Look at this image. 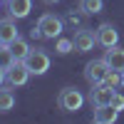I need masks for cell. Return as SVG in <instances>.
<instances>
[{
	"instance_id": "cell-1",
	"label": "cell",
	"mask_w": 124,
	"mask_h": 124,
	"mask_svg": "<svg viewBox=\"0 0 124 124\" xmlns=\"http://www.w3.org/2000/svg\"><path fill=\"white\" fill-rule=\"evenodd\" d=\"M37 32L40 37H47V40H55L62 35V20L52 13H45L42 17L37 20Z\"/></svg>"
},
{
	"instance_id": "cell-2",
	"label": "cell",
	"mask_w": 124,
	"mask_h": 124,
	"mask_svg": "<svg viewBox=\"0 0 124 124\" xmlns=\"http://www.w3.org/2000/svg\"><path fill=\"white\" fill-rule=\"evenodd\" d=\"M23 62L27 65V70L32 72V75H45V72L50 70V55L45 52V50H30Z\"/></svg>"
},
{
	"instance_id": "cell-3",
	"label": "cell",
	"mask_w": 124,
	"mask_h": 124,
	"mask_svg": "<svg viewBox=\"0 0 124 124\" xmlns=\"http://www.w3.org/2000/svg\"><path fill=\"white\" fill-rule=\"evenodd\" d=\"M57 102H60V109H65V112H77V109L82 107V102H85V97L79 94V89H75V87H65V89L60 92Z\"/></svg>"
},
{
	"instance_id": "cell-4",
	"label": "cell",
	"mask_w": 124,
	"mask_h": 124,
	"mask_svg": "<svg viewBox=\"0 0 124 124\" xmlns=\"http://www.w3.org/2000/svg\"><path fill=\"white\" fill-rule=\"evenodd\" d=\"M109 65H107V60L102 57V60H92L87 62V67H85V77L89 79V85H97V82H104V77L109 75Z\"/></svg>"
},
{
	"instance_id": "cell-5",
	"label": "cell",
	"mask_w": 124,
	"mask_h": 124,
	"mask_svg": "<svg viewBox=\"0 0 124 124\" xmlns=\"http://www.w3.org/2000/svg\"><path fill=\"white\" fill-rule=\"evenodd\" d=\"M30 75H32V72L27 70V65H25L23 60H17L15 65L5 72V79H8V85H10V87H23L25 82L30 79Z\"/></svg>"
},
{
	"instance_id": "cell-6",
	"label": "cell",
	"mask_w": 124,
	"mask_h": 124,
	"mask_svg": "<svg viewBox=\"0 0 124 124\" xmlns=\"http://www.w3.org/2000/svg\"><path fill=\"white\" fill-rule=\"evenodd\" d=\"M112 94H114V89H112L107 82H97V85H92V92H89V102L92 107H99V104H109L112 102Z\"/></svg>"
},
{
	"instance_id": "cell-7",
	"label": "cell",
	"mask_w": 124,
	"mask_h": 124,
	"mask_svg": "<svg viewBox=\"0 0 124 124\" xmlns=\"http://www.w3.org/2000/svg\"><path fill=\"white\" fill-rule=\"evenodd\" d=\"M119 42V32L114 30V25H109V23H104V25H99L97 27V45H102V47H114Z\"/></svg>"
},
{
	"instance_id": "cell-8",
	"label": "cell",
	"mask_w": 124,
	"mask_h": 124,
	"mask_svg": "<svg viewBox=\"0 0 124 124\" xmlns=\"http://www.w3.org/2000/svg\"><path fill=\"white\" fill-rule=\"evenodd\" d=\"M72 42H75L77 52H89V50L97 45V32H92V30H79Z\"/></svg>"
},
{
	"instance_id": "cell-9",
	"label": "cell",
	"mask_w": 124,
	"mask_h": 124,
	"mask_svg": "<svg viewBox=\"0 0 124 124\" xmlns=\"http://www.w3.org/2000/svg\"><path fill=\"white\" fill-rule=\"evenodd\" d=\"M119 119V109L112 104H99L94 107V122L97 124H114Z\"/></svg>"
},
{
	"instance_id": "cell-10",
	"label": "cell",
	"mask_w": 124,
	"mask_h": 124,
	"mask_svg": "<svg viewBox=\"0 0 124 124\" xmlns=\"http://www.w3.org/2000/svg\"><path fill=\"white\" fill-rule=\"evenodd\" d=\"M17 25H15V17H3L0 20V40H3V45H10L13 40H17Z\"/></svg>"
},
{
	"instance_id": "cell-11",
	"label": "cell",
	"mask_w": 124,
	"mask_h": 124,
	"mask_svg": "<svg viewBox=\"0 0 124 124\" xmlns=\"http://www.w3.org/2000/svg\"><path fill=\"white\" fill-rule=\"evenodd\" d=\"M8 3V13L13 15L15 20H23L30 15V10H32V3L30 0H5Z\"/></svg>"
},
{
	"instance_id": "cell-12",
	"label": "cell",
	"mask_w": 124,
	"mask_h": 124,
	"mask_svg": "<svg viewBox=\"0 0 124 124\" xmlns=\"http://www.w3.org/2000/svg\"><path fill=\"white\" fill-rule=\"evenodd\" d=\"M104 60H107V65L112 67V70H117V72H124V50L122 47H109L107 50V55H104Z\"/></svg>"
},
{
	"instance_id": "cell-13",
	"label": "cell",
	"mask_w": 124,
	"mask_h": 124,
	"mask_svg": "<svg viewBox=\"0 0 124 124\" xmlns=\"http://www.w3.org/2000/svg\"><path fill=\"white\" fill-rule=\"evenodd\" d=\"M15 62H17V60H15V55H13V50H10V45H0V67L8 72Z\"/></svg>"
},
{
	"instance_id": "cell-14",
	"label": "cell",
	"mask_w": 124,
	"mask_h": 124,
	"mask_svg": "<svg viewBox=\"0 0 124 124\" xmlns=\"http://www.w3.org/2000/svg\"><path fill=\"white\" fill-rule=\"evenodd\" d=\"M10 50H13L15 60H25V57H27V52H30V45L25 42L23 37H17V40H13V42H10Z\"/></svg>"
},
{
	"instance_id": "cell-15",
	"label": "cell",
	"mask_w": 124,
	"mask_h": 124,
	"mask_svg": "<svg viewBox=\"0 0 124 124\" xmlns=\"http://www.w3.org/2000/svg\"><path fill=\"white\" fill-rule=\"evenodd\" d=\"M15 107V94L13 89H0V112H10Z\"/></svg>"
},
{
	"instance_id": "cell-16",
	"label": "cell",
	"mask_w": 124,
	"mask_h": 124,
	"mask_svg": "<svg viewBox=\"0 0 124 124\" xmlns=\"http://www.w3.org/2000/svg\"><path fill=\"white\" fill-rule=\"evenodd\" d=\"M102 8H104V3H102V0H82V10H85L87 15H97V13H102Z\"/></svg>"
},
{
	"instance_id": "cell-17",
	"label": "cell",
	"mask_w": 124,
	"mask_h": 124,
	"mask_svg": "<svg viewBox=\"0 0 124 124\" xmlns=\"http://www.w3.org/2000/svg\"><path fill=\"white\" fill-rule=\"evenodd\" d=\"M104 82L114 89V87H122V72H117V70H109V75L104 77Z\"/></svg>"
},
{
	"instance_id": "cell-18",
	"label": "cell",
	"mask_w": 124,
	"mask_h": 124,
	"mask_svg": "<svg viewBox=\"0 0 124 124\" xmlns=\"http://www.w3.org/2000/svg\"><path fill=\"white\" fill-rule=\"evenodd\" d=\"M72 50H75V42H72V40H57V52L60 55H67Z\"/></svg>"
},
{
	"instance_id": "cell-19",
	"label": "cell",
	"mask_w": 124,
	"mask_h": 124,
	"mask_svg": "<svg viewBox=\"0 0 124 124\" xmlns=\"http://www.w3.org/2000/svg\"><path fill=\"white\" fill-rule=\"evenodd\" d=\"M3 79H5V70L0 67V85H3Z\"/></svg>"
},
{
	"instance_id": "cell-20",
	"label": "cell",
	"mask_w": 124,
	"mask_h": 124,
	"mask_svg": "<svg viewBox=\"0 0 124 124\" xmlns=\"http://www.w3.org/2000/svg\"><path fill=\"white\" fill-rule=\"evenodd\" d=\"M42 3H47V5H52V3H60V0H42Z\"/></svg>"
},
{
	"instance_id": "cell-21",
	"label": "cell",
	"mask_w": 124,
	"mask_h": 124,
	"mask_svg": "<svg viewBox=\"0 0 124 124\" xmlns=\"http://www.w3.org/2000/svg\"><path fill=\"white\" fill-rule=\"evenodd\" d=\"M122 85H124V72H122Z\"/></svg>"
},
{
	"instance_id": "cell-22",
	"label": "cell",
	"mask_w": 124,
	"mask_h": 124,
	"mask_svg": "<svg viewBox=\"0 0 124 124\" xmlns=\"http://www.w3.org/2000/svg\"><path fill=\"white\" fill-rule=\"evenodd\" d=\"M0 45H3V40H0Z\"/></svg>"
},
{
	"instance_id": "cell-23",
	"label": "cell",
	"mask_w": 124,
	"mask_h": 124,
	"mask_svg": "<svg viewBox=\"0 0 124 124\" xmlns=\"http://www.w3.org/2000/svg\"><path fill=\"white\" fill-rule=\"evenodd\" d=\"M0 3H3V0H0Z\"/></svg>"
}]
</instances>
